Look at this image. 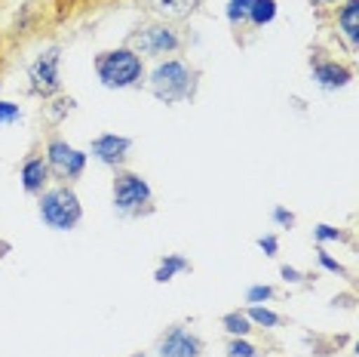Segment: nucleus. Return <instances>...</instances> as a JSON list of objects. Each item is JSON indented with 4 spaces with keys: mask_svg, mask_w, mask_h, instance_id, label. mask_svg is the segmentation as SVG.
<instances>
[{
    "mask_svg": "<svg viewBox=\"0 0 359 357\" xmlns=\"http://www.w3.org/2000/svg\"><path fill=\"white\" fill-rule=\"evenodd\" d=\"M71 111H74V99H71V96H55V99H46V105H43V115L53 126H59Z\"/></svg>",
    "mask_w": 359,
    "mask_h": 357,
    "instance_id": "a211bd4d",
    "label": "nucleus"
},
{
    "mask_svg": "<svg viewBox=\"0 0 359 357\" xmlns=\"http://www.w3.org/2000/svg\"><path fill=\"white\" fill-rule=\"evenodd\" d=\"M255 243H258V249H261V253H264L267 259H273L276 253H280V238H276V234H261Z\"/></svg>",
    "mask_w": 359,
    "mask_h": 357,
    "instance_id": "bb28decb",
    "label": "nucleus"
},
{
    "mask_svg": "<svg viewBox=\"0 0 359 357\" xmlns=\"http://www.w3.org/2000/svg\"><path fill=\"white\" fill-rule=\"evenodd\" d=\"M222 327H224V332L231 339H249L252 336V320L246 318V311H240V308H236V311H227V314H222Z\"/></svg>",
    "mask_w": 359,
    "mask_h": 357,
    "instance_id": "dca6fc26",
    "label": "nucleus"
},
{
    "mask_svg": "<svg viewBox=\"0 0 359 357\" xmlns=\"http://www.w3.org/2000/svg\"><path fill=\"white\" fill-rule=\"evenodd\" d=\"M203 0H144V10L163 22H184L200 10Z\"/></svg>",
    "mask_w": 359,
    "mask_h": 357,
    "instance_id": "f8f14e48",
    "label": "nucleus"
},
{
    "mask_svg": "<svg viewBox=\"0 0 359 357\" xmlns=\"http://www.w3.org/2000/svg\"><path fill=\"white\" fill-rule=\"evenodd\" d=\"M334 25H338L341 37H344L347 50L356 56L359 50V0H341L334 10Z\"/></svg>",
    "mask_w": 359,
    "mask_h": 357,
    "instance_id": "ddd939ff",
    "label": "nucleus"
},
{
    "mask_svg": "<svg viewBox=\"0 0 359 357\" xmlns=\"http://www.w3.org/2000/svg\"><path fill=\"white\" fill-rule=\"evenodd\" d=\"M271 299H276V287H271V283H255V287L246 290L249 305H267Z\"/></svg>",
    "mask_w": 359,
    "mask_h": 357,
    "instance_id": "4be33fe9",
    "label": "nucleus"
},
{
    "mask_svg": "<svg viewBox=\"0 0 359 357\" xmlns=\"http://www.w3.org/2000/svg\"><path fill=\"white\" fill-rule=\"evenodd\" d=\"M22 120V108L10 99H0V126H10V124H19Z\"/></svg>",
    "mask_w": 359,
    "mask_h": 357,
    "instance_id": "b1692460",
    "label": "nucleus"
},
{
    "mask_svg": "<svg viewBox=\"0 0 359 357\" xmlns=\"http://www.w3.org/2000/svg\"><path fill=\"white\" fill-rule=\"evenodd\" d=\"M316 262H320V268H323V271H329V274H341V278H347V274H350L347 265H341L338 259H332L325 247H316Z\"/></svg>",
    "mask_w": 359,
    "mask_h": 357,
    "instance_id": "5701e85b",
    "label": "nucleus"
},
{
    "mask_svg": "<svg viewBox=\"0 0 359 357\" xmlns=\"http://www.w3.org/2000/svg\"><path fill=\"white\" fill-rule=\"evenodd\" d=\"M224 351H227V357H264L267 354L264 348L249 342V339H227Z\"/></svg>",
    "mask_w": 359,
    "mask_h": 357,
    "instance_id": "412c9836",
    "label": "nucleus"
},
{
    "mask_svg": "<svg viewBox=\"0 0 359 357\" xmlns=\"http://www.w3.org/2000/svg\"><path fill=\"white\" fill-rule=\"evenodd\" d=\"M0 89H4V84H0Z\"/></svg>",
    "mask_w": 359,
    "mask_h": 357,
    "instance_id": "7c9ffc66",
    "label": "nucleus"
},
{
    "mask_svg": "<svg viewBox=\"0 0 359 357\" xmlns=\"http://www.w3.org/2000/svg\"><path fill=\"white\" fill-rule=\"evenodd\" d=\"M129 151H133V139H129V136L99 133L93 142H89V151L86 154L93 160H99L102 167H108V169H123Z\"/></svg>",
    "mask_w": 359,
    "mask_h": 357,
    "instance_id": "9d476101",
    "label": "nucleus"
},
{
    "mask_svg": "<svg viewBox=\"0 0 359 357\" xmlns=\"http://www.w3.org/2000/svg\"><path fill=\"white\" fill-rule=\"evenodd\" d=\"M95 77L104 89H135L144 84L148 71H144V59L133 53L129 46H114V50H102L93 59Z\"/></svg>",
    "mask_w": 359,
    "mask_h": 357,
    "instance_id": "7ed1b4c3",
    "label": "nucleus"
},
{
    "mask_svg": "<svg viewBox=\"0 0 359 357\" xmlns=\"http://www.w3.org/2000/svg\"><path fill=\"white\" fill-rule=\"evenodd\" d=\"M271 219H273V225H280V228H295V222H298V216L292 213V209H285V207H273L271 209Z\"/></svg>",
    "mask_w": 359,
    "mask_h": 357,
    "instance_id": "393cba45",
    "label": "nucleus"
},
{
    "mask_svg": "<svg viewBox=\"0 0 359 357\" xmlns=\"http://www.w3.org/2000/svg\"><path fill=\"white\" fill-rule=\"evenodd\" d=\"M144 84H148L154 99H160L163 105L191 102L200 89V68L182 56H169V59H160L154 65Z\"/></svg>",
    "mask_w": 359,
    "mask_h": 357,
    "instance_id": "f257e3e1",
    "label": "nucleus"
},
{
    "mask_svg": "<svg viewBox=\"0 0 359 357\" xmlns=\"http://www.w3.org/2000/svg\"><path fill=\"white\" fill-rule=\"evenodd\" d=\"M43 157H46V167H50V176L55 178V185H74L86 173V164H89V154L74 148L59 133L46 136Z\"/></svg>",
    "mask_w": 359,
    "mask_h": 357,
    "instance_id": "423d86ee",
    "label": "nucleus"
},
{
    "mask_svg": "<svg viewBox=\"0 0 359 357\" xmlns=\"http://www.w3.org/2000/svg\"><path fill=\"white\" fill-rule=\"evenodd\" d=\"M10 249H13V247H10V243H6V240H0V259H4L6 253H10Z\"/></svg>",
    "mask_w": 359,
    "mask_h": 357,
    "instance_id": "cd10ccee",
    "label": "nucleus"
},
{
    "mask_svg": "<svg viewBox=\"0 0 359 357\" xmlns=\"http://www.w3.org/2000/svg\"><path fill=\"white\" fill-rule=\"evenodd\" d=\"M154 351L157 357H206V339L184 323H172L157 336Z\"/></svg>",
    "mask_w": 359,
    "mask_h": 357,
    "instance_id": "6e6552de",
    "label": "nucleus"
},
{
    "mask_svg": "<svg viewBox=\"0 0 359 357\" xmlns=\"http://www.w3.org/2000/svg\"><path fill=\"white\" fill-rule=\"evenodd\" d=\"M191 259L182 256V253H166L160 259V265H157V271H154V280L157 283H169L175 278V274H184V271H191Z\"/></svg>",
    "mask_w": 359,
    "mask_h": 357,
    "instance_id": "4468645a",
    "label": "nucleus"
},
{
    "mask_svg": "<svg viewBox=\"0 0 359 357\" xmlns=\"http://www.w3.org/2000/svg\"><path fill=\"white\" fill-rule=\"evenodd\" d=\"M40 222L53 231H74L83 222V204H80L74 185H50L37 194Z\"/></svg>",
    "mask_w": 359,
    "mask_h": 357,
    "instance_id": "20e7f679",
    "label": "nucleus"
},
{
    "mask_svg": "<svg viewBox=\"0 0 359 357\" xmlns=\"http://www.w3.org/2000/svg\"><path fill=\"white\" fill-rule=\"evenodd\" d=\"M28 93L43 102L62 96V50L59 46H46L28 65Z\"/></svg>",
    "mask_w": 359,
    "mask_h": 357,
    "instance_id": "0eeeda50",
    "label": "nucleus"
},
{
    "mask_svg": "<svg viewBox=\"0 0 359 357\" xmlns=\"http://www.w3.org/2000/svg\"><path fill=\"white\" fill-rule=\"evenodd\" d=\"M243 311H246V318L252 320V327H261V330H276V327H283V314L271 311L267 305H246Z\"/></svg>",
    "mask_w": 359,
    "mask_h": 357,
    "instance_id": "f3484780",
    "label": "nucleus"
},
{
    "mask_svg": "<svg viewBox=\"0 0 359 357\" xmlns=\"http://www.w3.org/2000/svg\"><path fill=\"white\" fill-rule=\"evenodd\" d=\"M19 182H22V191H25L28 197H37L43 188H50L53 176H50V167H46L43 151L25 154V160H22V167H19Z\"/></svg>",
    "mask_w": 359,
    "mask_h": 357,
    "instance_id": "9b49d317",
    "label": "nucleus"
},
{
    "mask_svg": "<svg viewBox=\"0 0 359 357\" xmlns=\"http://www.w3.org/2000/svg\"><path fill=\"white\" fill-rule=\"evenodd\" d=\"M129 357H151V354H144V351H135V354H129Z\"/></svg>",
    "mask_w": 359,
    "mask_h": 357,
    "instance_id": "c756f323",
    "label": "nucleus"
},
{
    "mask_svg": "<svg viewBox=\"0 0 359 357\" xmlns=\"http://www.w3.org/2000/svg\"><path fill=\"white\" fill-rule=\"evenodd\" d=\"M276 13H280V4H276V0H252L246 28H267L276 19Z\"/></svg>",
    "mask_w": 359,
    "mask_h": 357,
    "instance_id": "2eb2a0df",
    "label": "nucleus"
},
{
    "mask_svg": "<svg viewBox=\"0 0 359 357\" xmlns=\"http://www.w3.org/2000/svg\"><path fill=\"white\" fill-rule=\"evenodd\" d=\"M133 53H138L142 59H169V56H178L187 46L184 31L175 25V22H163V19H148L142 25H135L129 31L126 44Z\"/></svg>",
    "mask_w": 359,
    "mask_h": 357,
    "instance_id": "f03ea898",
    "label": "nucleus"
},
{
    "mask_svg": "<svg viewBox=\"0 0 359 357\" xmlns=\"http://www.w3.org/2000/svg\"><path fill=\"white\" fill-rule=\"evenodd\" d=\"M313 240H316V247H325V243H350L353 238H350L347 231H341V228H334V225H313Z\"/></svg>",
    "mask_w": 359,
    "mask_h": 357,
    "instance_id": "aec40b11",
    "label": "nucleus"
},
{
    "mask_svg": "<svg viewBox=\"0 0 359 357\" xmlns=\"http://www.w3.org/2000/svg\"><path fill=\"white\" fill-rule=\"evenodd\" d=\"M249 6H252V0H227V6H224V19H227V25H231L236 34H240L243 28H246Z\"/></svg>",
    "mask_w": 359,
    "mask_h": 357,
    "instance_id": "6ab92c4d",
    "label": "nucleus"
},
{
    "mask_svg": "<svg viewBox=\"0 0 359 357\" xmlns=\"http://www.w3.org/2000/svg\"><path fill=\"white\" fill-rule=\"evenodd\" d=\"M111 200H114V213L123 219H142L154 213V188L142 173L133 169H114V182H111Z\"/></svg>",
    "mask_w": 359,
    "mask_h": 357,
    "instance_id": "39448f33",
    "label": "nucleus"
},
{
    "mask_svg": "<svg viewBox=\"0 0 359 357\" xmlns=\"http://www.w3.org/2000/svg\"><path fill=\"white\" fill-rule=\"evenodd\" d=\"M280 278L285 283H295V287H307L310 283V274H301L298 268H292V265H280Z\"/></svg>",
    "mask_w": 359,
    "mask_h": 357,
    "instance_id": "a878e982",
    "label": "nucleus"
},
{
    "mask_svg": "<svg viewBox=\"0 0 359 357\" xmlns=\"http://www.w3.org/2000/svg\"><path fill=\"white\" fill-rule=\"evenodd\" d=\"M310 74H313L316 86H320L323 93H338V89H344L350 80H353V65L332 59L329 53L313 46V53H310Z\"/></svg>",
    "mask_w": 359,
    "mask_h": 357,
    "instance_id": "1a4fd4ad",
    "label": "nucleus"
},
{
    "mask_svg": "<svg viewBox=\"0 0 359 357\" xmlns=\"http://www.w3.org/2000/svg\"><path fill=\"white\" fill-rule=\"evenodd\" d=\"M329 4H334V6H338L341 0H313V6H329Z\"/></svg>",
    "mask_w": 359,
    "mask_h": 357,
    "instance_id": "c85d7f7f",
    "label": "nucleus"
}]
</instances>
